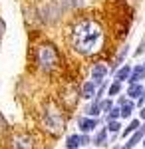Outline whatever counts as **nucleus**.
Segmentation results:
<instances>
[{
  "mask_svg": "<svg viewBox=\"0 0 145 149\" xmlns=\"http://www.w3.org/2000/svg\"><path fill=\"white\" fill-rule=\"evenodd\" d=\"M141 137H143V129H141V131H135L133 137L129 139V143H127V145H125L123 149H131V147H135V145H137V143L141 141Z\"/></svg>",
  "mask_w": 145,
  "mask_h": 149,
  "instance_id": "nucleus-11",
  "label": "nucleus"
},
{
  "mask_svg": "<svg viewBox=\"0 0 145 149\" xmlns=\"http://www.w3.org/2000/svg\"><path fill=\"white\" fill-rule=\"evenodd\" d=\"M145 78V66H137L131 72V78H129V84H139V81Z\"/></svg>",
  "mask_w": 145,
  "mask_h": 149,
  "instance_id": "nucleus-7",
  "label": "nucleus"
},
{
  "mask_svg": "<svg viewBox=\"0 0 145 149\" xmlns=\"http://www.w3.org/2000/svg\"><path fill=\"white\" fill-rule=\"evenodd\" d=\"M119 90H121V81H113L112 86H109V90H107V95H109V97H113V95H117V93H119Z\"/></svg>",
  "mask_w": 145,
  "mask_h": 149,
  "instance_id": "nucleus-14",
  "label": "nucleus"
},
{
  "mask_svg": "<svg viewBox=\"0 0 145 149\" xmlns=\"http://www.w3.org/2000/svg\"><path fill=\"white\" fill-rule=\"evenodd\" d=\"M143 145H145V139H143Z\"/></svg>",
  "mask_w": 145,
  "mask_h": 149,
  "instance_id": "nucleus-23",
  "label": "nucleus"
},
{
  "mask_svg": "<svg viewBox=\"0 0 145 149\" xmlns=\"http://www.w3.org/2000/svg\"><path fill=\"white\" fill-rule=\"evenodd\" d=\"M36 62L40 64V68L46 70V72H50V70H54L58 66V62H60V56H58L56 48L52 46H42L38 50V54H36Z\"/></svg>",
  "mask_w": 145,
  "mask_h": 149,
  "instance_id": "nucleus-2",
  "label": "nucleus"
},
{
  "mask_svg": "<svg viewBox=\"0 0 145 149\" xmlns=\"http://www.w3.org/2000/svg\"><path fill=\"white\" fill-rule=\"evenodd\" d=\"M105 135H107V129H101L100 133L96 135V139H93V143H96V145H103V141H105Z\"/></svg>",
  "mask_w": 145,
  "mask_h": 149,
  "instance_id": "nucleus-15",
  "label": "nucleus"
},
{
  "mask_svg": "<svg viewBox=\"0 0 145 149\" xmlns=\"http://www.w3.org/2000/svg\"><path fill=\"white\" fill-rule=\"evenodd\" d=\"M143 133H145V125H143Z\"/></svg>",
  "mask_w": 145,
  "mask_h": 149,
  "instance_id": "nucleus-22",
  "label": "nucleus"
},
{
  "mask_svg": "<svg viewBox=\"0 0 145 149\" xmlns=\"http://www.w3.org/2000/svg\"><path fill=\"white\" fill-rule=\"evenodd\" d=\"M93 93H96V81H86L82 88V95L86 100H89V97H93Z\"/></svg>",
  "mask_w": 145,
  "mask_h": 149,
  "instance_id": "nucleus-10",
  "label": "nucleus"
},
{
  "mask_svg": "<svg viewBox=\"0 0 145 149\" xmlns=\"http://www.w3.org/2000/svg\"><path fill=\"white\" fill-rule=\"evenodd\" d=\"M127 95L129 97H139V95H145V90L141 84H129L127 88Z\"/></svg>",
  "mask_w": 145,
  "mask_h": 149,
  "instance_id": "nucleus-9",
  "label": "nucleus"
},
{
  "mask_svg": "<svg viewBox=\"0 0 145 149\" xmlns=\"http://www.w3.org/2000/svg\"><path fill=\"white\" fill-rule=\"evenodd\" d=\"M89 143V137L88 135H70L66 141L68 149H78L79 145H88Z\"/></svg>",
  "mask_w": 145,
  "mask_h": 149,
  "instance_id": "nucleus-4",
  "label": "nucleus"
},
{
  "mask_svg": "<svg viewBox=\"0 0 145 149\" xmlns=\"http://www.w3.org/2000/svg\"><path fill=\"white\" fill-rule=\"evenodd\" d=\"M100 111H101V103H100V102H96V103H93V105H91V107L88 109V113L91 115V117H96V115H100Z\"/></svg>",
  "mask_w": 145,
  "mask_h": 149,
  "instance_id": "nucleus-16",
  "label": "nucleus"
},
{
  "mask_svg": "<svg viewBox=\"0 0 145 149\" xmlns=\"http://www.w3.org/2000/svg\"><path fill=\"white\" fill-rule=\"evenodd\" d=\"M145 50V42H141V46H139V50H137V52H135V54H141V52H143Z\"/></svg>",
  "mask_w": 145,
  "mask_h": 149,
  "instance_id": "nucleus-20",
  "label": "nucleus"
},
{
  "mask_svg": "<svg viewBox=\"0 0 145 149\" xmlns=\"http://www.w3.org/2000/svg\"><path fill=\"white\" fill-rule=\"evenodd\" d=\"M96 127H98V119H96V117H84V119H79V129H82L84 133L93 131Z\"/></svg>",
  "mask_w": 145,
  "mask_h": 149,
  "instance_id": "nucleus-6",
  "label": "nucleus"
},
{
  "mask_svg": "<svg viewBox=\"0 0 145 149\" xmlns=\"http://www.w3.org/2000/svg\"><path fill=\"white\" fill-rule=\"evenodd\" d=\"M119 121L117 119H113V121H107V131H112V133H115V131H119Z\"/></svg>",
  "mask_w": 145,
  "mask_h": 149,
  "instance_id": "nucleus-17",
  "label": "nucleus"
},
{
  "mask_svg": "<svg viewBox=\"0 0 145 149\" xmlns=\"http://www.w3.org/2000/svg\"><path fill=\"white\" fill-rule=\"evenodd\" d=\"M105 74H107V66H105V64H96V66H93V70H91V78H93V81H96V84L103 81Z\"/></svg>",
  "mask_w": 145,
  "mask_h": 149,
  "instance_id": "nucleus-5",
  "label": "nucleus"
},
{
  "mask_svg": "<svg viewBox=\"0 0 145 149\" xmlns=\"http://www.w3.org/2000/svg\"><path fill=\"white\" fill-rule=\"evenodd\" d=\"M119 109H121V117H129L131 111H133V103H131V102H123Z\"/></svg>",
  "mask_w": 145,
  "mask_h": 149,
  "instance_id": "nucleus-12",
  "label": "nucleus"
},
{
  "mask_svg": "<svg viewBox=\"0 0 145 149\" xmlns=\"http://www.w3.org/2000/svg\"><path fill=\"white\" fill-rule=\"evenodd\" d=\"M112 109H113L112 100H105V102H101V111H112Z\"/></svg>",
  "mask_w": 145,
  "mask_h": 149,
  "instance_id": "nucleus-19",
  "label": "nucleus"
},
{
  "mask_svg": "<svg viewBox=\"0 0 145 149\" xmlns=\"http://www.w3.org/2000/svg\"><path fill=\"white\" fill-rule=\"evenodd\" d=\"M141 119H145V107L141 109Z\"/></svg>",
  "mask_w": 145,
  "mask_h": 149,
  "instance_id": "nucleus-21",
  "label": "nucleus"
},
{
  "mask_svg": "<svg viewBox=\"0 0 145 149\" xmlns=\"http://www.w3.org/2000/svg\"><path fill=\"white\" fill-rule=\"evenodd\" d=\"M34 147V139L26 133H18L12 137V149H32Z\"/></svg>",
  "mask_w": 145,
  "mask_h": 149,
  "instance_id": "nucleus-3",
  "label": "nucleus"
},
{
  "mask_svg": "<svg viewBox=\"0 0 145 149\" xmlns=\"http://www.w3.org/2000/svg\"><path fill=\"white\" fill-rule=\"evenodd\" d=\"M117 117H121V109H117V107H113L109 115H107V121H113V119H117Z\"/></svg>",
  "mask_w": 145,
  "mask_h": 149,
  "instance_id": "nucleus-18",
  "label": "nucleus"
},
{
  "mask_svg": "<svg viewBox=\"0 0 145 149\" xmlns=\"http://www.w3.org/2000/svg\"><path fill=\"white\" fill-rule=\"evenodd\" d=\"M70 42H72V48L82 56L100 52V48L103 46L101 26L93 20H79L70 32Z\"/></svg>",
  "mask_w": 145,
  "mask_h": 149,
  "instance_id": "nucleus-1",
  "label": "nucleus"
},
{
  "mask_svg": "<svg viewBox=\"0 0 145 149\" xmlns=\"http://www.w3.org/2000/svg\"><path fill=\"white\" fill-rule=\"evenodd\" d=\"M137 129H139V121H137V119H133V121H131L129 125H127L125 129H123V137H127L129 133H135Z\"/></svg>",
  "mask_w": 145,
  "mask_h": 149,
  "instance_id": "nucleus-13",
  "label": "nucleus"
},
{
  "mask_svg": "<svg viewBox=\"0 0 145 149\" xmlns=\"http://www.w3.org/2000/svg\"><path fill=\"white\" fill-rule=\"evenodd\" d=\"M131 72H133V68L131 66H123V68L117 70V74H115V80L117 81H129V78H131Z\"/></svg>",
  "mask_w": 145,
  "mask_h": 149,
  "instance_id": "nucleus-8",
  "label": "nucleus"
}]
</instances>
